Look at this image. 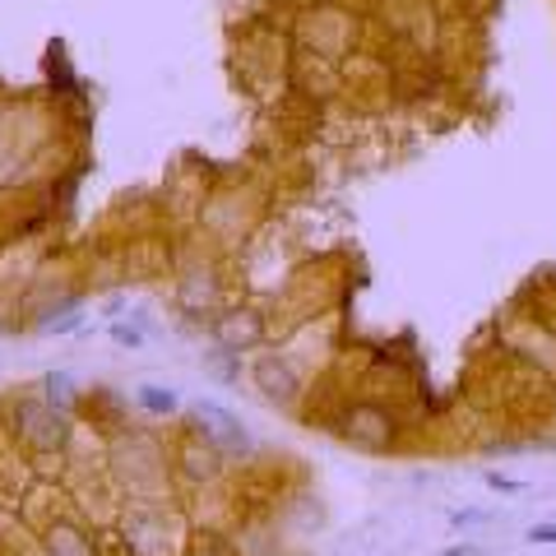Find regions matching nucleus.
<instances>
[{
	"mask_svg": "<svg viewBox=\"0 0 556 556\" xmlns=\"http://www.w3.org/2000/svg\"><path fill=\"white\" fill-rule=\"evenodd\" d=\"M353 431H357L362 441H386V437H390V422H386L380 413L367 408V413H357V417H353Z\"/></svg>",
	"mask_w": 556,
	"mask_h": 556,
	"instance_id": "f257e3e1",
	"label": "nucleus"
},
{
	"mask_svg": "<svg viewBox=\"0 0 556 556\" xmlns=\"http://www.w3.org/2000/svg\"><path fill=\"white\" fill-rule=\"evenodd\" d=\"M529 543H556V525H552V529H533Z\"/></svg>",
	"mask_w": 556,
	"mask_h": 556,
	"instance_id": "f03ea898",
	"label": "nucleus"
},
{
	"mask_svg": "<svg viewBox=\"0 0 556 556\" xmlns=\"http://www.w3.org/2000/svg\"><path fill=\"white\" fill-rule=\"evenodd\" d=\"M492 486L496 492H519V482H510V478H492Z\"/></svg>",
	"mask_w": 556,
	"mask_h": 556,
	"instance_id": "7ed1b4c3",
	"label": "nucleus"
},
{
	"mask_svg": "<svg viewBox=\"0 0 556 556\" xmlns=\"http://www.w3.org/2000/svg\"><path fill=\"white\" fill-rule=\"evenodd\" d=\"M441 556H468V552H459V547H450V552H441Z\"/></svg>",
	"mask_w": 556,
	"mask_h": 556,
	"instance_id": "20e7f679",
	"label": "nucleus"
}]
</instances>
